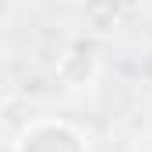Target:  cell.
<instances>
[{"instance_id":"6da1fadb","label":"cell","mask_w":152,"mask_h":152,"mask_svg":"<svg viewBox=\"0 0 152 152\" xmlns=\"http://www.w3.org/2000/svg\"><path fill=\"white\" fill-rule=\"evenodd\" d=\"M14 152H85V142L78 138L75 127L60 120H39L21 131L14 142Z\"/></svg>"}]
</instances>
